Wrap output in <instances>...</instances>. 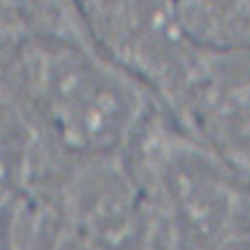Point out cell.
<instances>
[{"label": "cell", "instance_id": "8", "mask_svg": "<svg viewBox=\"0 0 250 250\" xmlns=\"http://www.w3.org/2000/svg\"><path fill=\"white\" fill-rule=\"evenodd\" d=\"M249 208H250V188H249Z\"/></svg>", "mask_w": 250, "mask_h": 250}, {"label": "cell", "instance_id": "3", "mask_svg": "<svg viewBox=\"0 0 250 250\" xmlns=\"http://www.w3.org/2000/svg\"><path fill=\"white\" fill-rule=\"evenodd\" d=\"M95 44L145 85L166 113L192 85L205 48L194 42L173 2H81Z\"/></svg>", "mask_w": 250, "mask_h": 250}, {"label": "cell", "instance_id": "6", "mask_svg": "<svg viewBox=\"0 0 250 250\" xmlns=\"http://www.w3.org/2000/svg\"><path fill=\"white\" fill-rule=\"evenodd\" d=\"M194 42L215 51H250V2H178Z\"/></svg>", "mask_w": 250, "mask_h": 250}, {"label": "cell", "instance_id": "1", "mask_svg": "<svg viewBox=\"0 0 250 250\" xmlns=\"http://www.w3.org/2000/svg\"><path fill=\"white\" fill-rule=\"evenodd\" d=\"M5 65L27 106L69 157L125 152L159 104L95 44L80 4L25 5Z\"/></svg>", "mask_w": 250, "mask_h": 250}, {"label": "cell", "instance_id": "5", "mask_svg": "<svg viewBox=\"0 0 250 250\" xmlns=\"http://www.w3.org/2000/svg\"><path fill=\"white\" fill-rule=\"evenodd\" d=\"M171 120L250 182V51H203Z\"/></svg>", "mask_w": 250, "mask_h": 250}, {"label": "cell", "instance_id": "2", "mask_svg": "<svg viewBox=\"0 0 250 250\" xmlns=\"http://www.w3.org/2000/svg\"><path fill=\"white\" fill-rule=\"evenodd\" d=\"M155 213L162 250H201L245 220L250 182L182 130L161 106L125 150Z\"/></svg>", "mask_w": 250, "mask_h": 250}, {"label": "cell", "instance_id": "4", "mask_svg": "<svg viewBox=\"0 0 250 250\" xmlns=\"http://www.w3.org/2000/svg\"><path fill=\"white\" fill-rule=\"evenodd\" d=\"M62 192L83 250H162L150 199L124 152L72 157Z\"/></svg>", "mask_w": 250, "mask_h": 250}, {"label": "cell", "instance_id": "7", "mask_svg": "<svg viewBox=\"0 0 250 250\" xmlns=\"http://www.w3.org/2000/svg\"><path fill=\"white\" fill-rule=\"evenodd\" d=\"M201 250H250V208H249V199H247V211H245V220L240 228L234 232H231L229 236L224 240L217 241L213 245L206 247Z\"/></svg>", "mask_w": 250, "mask_h": 250}]
</instances>
